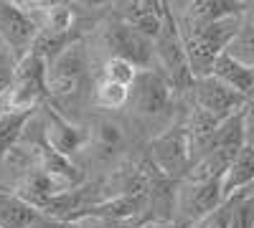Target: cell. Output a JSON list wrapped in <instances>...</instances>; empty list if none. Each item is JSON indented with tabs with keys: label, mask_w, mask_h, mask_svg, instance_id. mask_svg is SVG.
Returning <instances> with one entry per match:
<instances>
[{
	"label": "cell",
	"mask_w": 254,
	"mask_h": 228,
	"mask_svg": "<svg viewBox=\"0 0 254 228\" xmlns=\"http://www.w3.org/2000/svg\"><path fill=\"white\" fill-rule=\"evenodd\" d=\"M239 26H242V15H231L224 20H214V23H203V26H181L178 23L186 58H188V69L193 74V79L211 74L214 61L226 51L229 41L234 38Z\"/></svg>",
	"instance_id": "cell-1"
},
{
	"label": "cell",
	"mask_w": 254,
	"mask_h": 228,
	"mask_svg": "<svg viewBox=\"0 0 254 228\" xmlns=\"http://www.w3.org/2000/svg\"><path fill=\"white\" fill-rule=\"evenodd\" d=\"M46 96H49L46 94V61L28 51L13 66L10 87L3 96L5 112L33 114Z\"/></svg>",
	"instance_id": "cell-2"
},
{
	"label": "cell",
	"mask_w": 254,
	"mask_h": 228,
	"mask_svg": "<svg viewBox=\"0 0 254 228\" xmlns=\"http://www.w3.org/2000/svg\"><path fill=\"white\" fill-rule=\"evenodd\" d=\"M221 178H183L176 182L173 195V226L176 228H190L203 216H208L214 208L224 203Z\"/></svg>",
	"instance_id": "cell-3"
},
{
	"label": "cell",
	"mask_w": 254,
	"mask_h": 228,
	"mask_svg": "<svg viewBox=\"0 0 254 228\" xmlns=\"http://www.w3.org/2000/svg\"><path fill=\"white\" fill-rule=\"evenodd\" d=\"M153 61H158V71L168 79V84L173 89L193 87V74L188 69L183 38H181V31H178V23H176L171 8H165L160 33L153 41Z\"/></svg>",
	"instance_id": "cell-4"
},
{
	"label": "cell",
	"mask_w": 254,
	"mask_h": 228,
	"mask_svg": "<svg viewBox=\"0 0 254 228\" xmlns=\"http://www.w3.org/2000/svg\"><path fill=\"white\" fill-rule=\"evenodd\" d=\"M150 168L165 180H173V182H181L188 175L190 144H188L186 124H176V127L160 132L150 142Z\"/></svg>",
	"instance_id": "cell-5"
},
{
	"label": "cell",
	"mask_w": 254,
	"mask_h": 228,
	"mask_svg": "<svg viewBox=\"0 0 254 228\" xmlns=\"http://www.w3.org/2000/svg\"><path fill=\"white\" fill-rule=\"evenodd\" d=\"M173 91L176 89L168 84V79L158 69H140L135 81L130 84L127 107H132V112L137 117L155 119V117H163L171 109Z\"/></svg>",
	"instance_id": "cell-6"
},
{
	"label": "cell",
	"mask_w": 254,
	"mask_h": 228,
	"mask_svg": "<svg viewBox=\"0 0 254 228\" xmlns=\"http://www.w3.org/2000/svg\"><path fill=\"white\" fill-rule=\"evenodd\" d=\"M87 69V53L81 44H69L64 46L51 61H46V94L54 99H66L76 94Z\"/></svg>",
	"instance_id": "cell-7"
},
{
	"label": "cell",
	"mask_w": 254,
	"mask_h": 228,
	"mask_svg": "<svg viewBox=\"0 0 254 228\" xmlns=\"http://www.w3.org/2000/svg\"><path fill=\"white\" fill-rule=\"evenodd\" d=\"M190 89H193V107L203 109L211 117H216L219 122L242 112L247 107V101H249V99H244L234 89H229L224 81H219L211 74L201 76V79H193V87Z\"/></svg>",
	"instance_id": "cell-8"
},
{
	"label": "cell",
	"mask_w": 254,
	"mask_h": 228,
	"mask_svg": "<svg viewBox=\"0 0 254 228\" xmlns=\"http://www.w3.org/2000/svg\"><path fill=\"white\" fill-rule=\"evenodd\" d=\"M107 44L112 48V56H120L130 61L135 69H150L153 64V41L135 31L130 23H115L107 33Z\"/></svg>",
	"instance_id": "cell-9"
},
{
	"label": "cell",
	"mask_w": 254,
	"mask_h": 228,
	"mask_svg": "<svg viewBox=\"0 0 254 228\" xmlns=\"http://www.w3.org/2000/svg\"><path fill=\"white\" fill-rule=\"evenodd\" d=\"M41 144L61 157H74L84 147V130L71 124L66 117H61L56 109L46 112L44 130H41Z\"/></svg>",
	"instance_id": "cell-10"
},
{
	"label": "cell",
	"mask_w": 254,
	"mask_h": 228,
	"mask_svg": "<svg viewBox=\"0 0 254 228\" xmlns=\"http://www.w3.org/2000/svg\"><path fill=\"white\" fill-rule=\"evenodd\" d=\"M36 36V23L33 18L15 3L0 0V38L18 53V58L28 53Z\"/></svg>",
	"instance_id": "cell-11"
},
{
	"label": "cell",
	"mask_w": 254,
	"mask_h": 228,
	"mask_svg": "<svg viewBox=\"0 0 254 228\" xmlns=\"http://www.w3.org/2000/svg\"><path fill=\"white\" fill-rule=\"evenodd\" d=\"M231 15H242V0H186L183 18H173L181 26H203Z\"/></svg>",
	"instance_id": "cell-12"
},
{
	"label": "cell",
	"mask_w": 254,
	"mask_h": 228,
	"mask_svg": "<svg viewBox=\"0 0 254 228\" xmlns=\"http://www.w3.org/2000/svg\"><path fill=\"white\" fill-rule=\"evenodd\" d=\"M211 76H216L219 81H224L229 89H234L244 99L254 96V69L242 64V61H237V58H231L226 51L214 61V66H211Z\"/></svg>",
	"instance_id": "cell-13"
},
{
	"label": "cell",
	"mask_w": 254,
	"mask_h": 228,
	"mask_svg": "<svg viewBox=\"0 0 254 228\" xmlns=\"http://www.w3.org/2000/svg\"><path fill=\"white\" fill-rule=\"evenodd\" d=\"M125 142V135L120 130V124L112 119H97L89 124V130H84V144L99 157V160H110L120 152Z\"/></svg>",
	"instance_id": "cell-14"
},
{
	"label": "cell",
	"mask_w": 254,
	"mask_h": 228,
	"mask_svg": "<svg viewBox=\"0 0 254 228\" xmlns=\"http://www.w3.org/2000/svg\"><path fill=\"white\" fill-rule=\"evenodd\" d=\"M254 185V144H244V147L234 155V160L229 162V168L221 178V190L224 198L249 190Z\"/></svg>",
	"instance_id": "cell-15"
},
{
	"label": "cell",
	"mask_w": 254,
	"mask_h": 228,
	"mask_svg": "<svg viewBox=\"0 0 254 228\" xmlns=\"http://www.w3.org/2000/svg\"><path fill=\"white\" fill-rule=\"evenodd\" d=\"M41 213L15 193H0V228H28Z\"/></svg>",
	"instance_id": "cell-16"
},
{
	"label": "cell",
	"mask_w": 254,
	"mask_h": 228,
	"mask_svg": "<svg viewBox=\"0 0 254 228\" xmlns=\"http://www.w3.org/2000/svg\"><path fill=\"white\" fill-rule=\"evenodd\" d=\"M36 31H46L54 36H66L74 26V8L66 3V0H54V3L41 5V18L33 20Z\"/></svg>",
	"instance_id": "cell-17"
},
{
	"label": "cell",
	"mask_w": 254,
	"mask_h": 228,
	"mask_svg": "<svg viewBox=\"0 0 254 228\" xmlns=\"http://www.w3.org/2000/svg\"><path fill=\"white\" fill-rule=\"evenodd\" d=\"M127 99H130V87L115 84V81L99 79L94 87V104L99 109H122L127 107Z\"/></svg>",
	"instance_id": "cell-18"
},
{
	"label": "cell",
	"mask_w": 254,
	"mask_h": 228,
	"mask_svg": "<svg viewBox=\"0 0 254 228\" xmlns=\"http://www.w3.org/2000/svg\"><path fill=\"white\" fill-rule=\"evenodd\" d=\"M229 228H254V193H234L229 195Z\"/></svg>",
	"instance_id": "cell-19"
},
{
	"label": "cell",
	"mask_w": 254,
	"mask_h": 228,
	"mask_svg": "<svg viewBox=\"0 0 254 228\" xmlns=\"http://www.w3.org/2000/svg\"><path fill=\"white\" fill-rule=\"evenodd\" d=\"M226 53L231 58H237V61H242V64H247V66L254 69V28L249 23H244V20H242L239 31L234 33V38L229 41Z\"/></svg>",
	"instance_id": "cell-20"
},
{
	"label": "cell",
	"mask_w": 254,
	"mask_h": 228,
	"mask_svg": "<svg viewBox=\"0 0 254 228\" xmlns=\"http://www.w3.org/2000/svg\"><path fill=\"white\" fill-rule=\"evenodd\" d=\"M140 69H135L130 61H125L120 56H110L107 58V64H104V76L102 79H107V81H115V84H122V87H130L135 76H137Z\"/></svg>",
	"instance_id": "cell-21"
},
{
	"label": "cell",
	"mask_w": 254,
	"mask_h": 228,
	"mask_svg": "<svg viewBox=\"0 0 254 228\" xmlns=\"http://www.w3.org/2000/svg\"><path fill=\"white\" fill-rule=\"evenodd\" d=\"M229 211H231V203L226 198L219 208H214L208 216H203L196 226H190V228H229Z\"/></svg>",
	"instance_id": "cell-22"
},
{
	"label": "cell",
	"mask_w": 254,
	"mask_h": 228,
	"mask_svg": "<svg viewBox=\"0 0 254 228\" xmlns=\"http://www.w3.org/2000/svg\"><path fill=\"white\" fill-rule=\"evenodd\" d=\"M244 137H247V144H254V96L244 107Z\"/></svg>",
	"instance_id": "cell-23"
},
{
	"label": "cell",
	"mask_w": 254,
	"mask_h": 228,
	"mask_svg": "<svg viewBox=\"0 0 254 228\" xmlns=\"http://www.w3.org/2000/svg\"><path fill=\"white\" fill-rule=\"evenodd\" d=\"M13 66H15V64H10V61H5V58H0V101H3V96H5V91H8V87H10Z\"/></svg>",
	"instance_id": "cell-24"
},
{
	"label": "cell",
	"mask_w": 254,
	"mask_h": 228,
	"mask_svg": "<svg viewBox=\"0 0 254 228\" xmlns=\"http://www.w3.org/2000/svg\"><path fill=\"white\" fill-rule=\"evenodd\" d=\"M28 228H71V223H66V221H56V218H49V216H41V218L33 221Z\"/></svg>",
	"instance_id": "cell-25"
},
{
	"label": "cell",
	"mask_w": 254,
	"mask_h": 228,
	"mask_svg": "<svg viewBox=\"0 0 254 228\" xmlns=\"http://www.w3.org/2000/svg\"><path fill=\"white\" fill-rule=\"evenodd\" d=\"M242 20L254 28V0H242Z\"/></svg>",
	"instance_id": "cell-26"
},
{
	"label": "cell",
	"mask_w": 254,
	"mask_h": 228,
	"mask_svg": "<svg viewBox=\"0 0 254 228\" xmlns=\"http://www.w3.org/2000/svg\"><path fill=\"white\" fill-rule=\"evenodd\" d=\"M135 228H176V226L168 221H142V223H135Z\"/></svg>",
	"instance_id": "cell-27"
},
{
	"label": "cell",
	"mask_w": 254,
	"mask_h": 228,
	"mask_svg": "<svg viewBox=\"0 0 254 228\" xmlns=\"http://www.w3.org/2000/svg\"><path fill=\"white\" fill-rule=\"evenodd\" d=\"M20 3H26L31 8H41V5H46V3H54V0H20Z\"/></svg>",
	"instance_id": "cell-28"
},
{
	"label": "cell",
	"mask_w": 254,
	"mask_h": 228,
	"mask_svg": "<svg viewBox=\"0 0 254 228\" xmlns=\"http://www.w3.org/2000/svg\"><path fill=\"white\" fill-rule=\"evenodd\" d=\"M163 3H165V5H171V3H176V0H163Z\"/></svg>",
	"instance_id": "cell-29"
}]
</instances>
